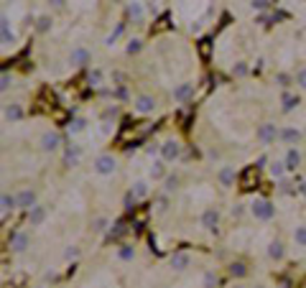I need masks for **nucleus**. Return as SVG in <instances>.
<instances>
[{"instance_id":"31","label":"nucleus","mask_w":306,"mask_h":288,"mask_svg":"<svg viewBox=\"0 0 306 288\" xmlns=\"http://www.w3.org/2000/svg\"><path fill=\"white\" fill-rule=\"evenodd\" d=\"M123 33H125V23H118V26H115L110 33L105 36V46H110V49H113V43H115V41H118Z\"/></svg>"},{"instance_id":"45","label":"nucleus","mask_w":306,"mask_h":288,"mask_svg":"<svg viewBox=\"0 0 306 288\" xmlns=\"http://www.w3.org/2000/svg\"><path fill=\"white\" fill-rule=\"evenodd\" d=\"M79 258V248L77 245H69L67 250H64V260H77Z\"/></svg>"},{"instance_id":"11","label":"nucleus","mask_w":306,"mask_h":288,"mask_svg":"<svg viewBox=\"0 0 306 288\" xmlns=\"http://www.w3.org/2000/svg\"><path fill=\"white\" fill-rule=\"evenodd\" d=\"M3 118H5V123H20V120L26 118L23 105H20V102H8L3 107Z\"/></svg>"},{"instance_id":"1","label":"nucleus","mask_w":306,"mask_h":288,"mask_svg":"<svg viewBox=\"0 0 306 288\" xmlns=\"http://www.w3.org/2000/svg\"><path fill=\"white\" fill-rule=\"evenodd\" d=\"M248 212H250L253 219H258V222H271V219L276 217V204L271 202V199L258 196V199H253V202L248 204Z\"/></svg>"},{"instance_id":"7","label":"nucleus","mask_w":306,"mask_h":288,"mask_svg":"<svg viewBox=\"0 0 306 288\" xmlns=\"http://www.w3.org/2000/svg\"><path fill=\"white\" fill-rule=\"evenodd\" d=\"M199 225L207 230V232H217V227H220V209L217 207H207L199 217Z\"/></svg>"},{"instance_id":"13","label":"nucleus","mask_w":306,"mask_h":288,"mask_svg":"<svg viewBox=\"0 0 306 288\" xmlns=\"http://www.w3.org/2000/svg\"><path fill=\"white\" fill-rule=\"evenodd\" d=\"M0 43L8 49V46H13L15 43V33H13V28H10V18L3 13V18H0Z\"/></svg>"},{"instance_id":"32","label":"nucleus","mask_w":306,"mask_h":288,"mask_svg":"<svg viewBox=\"0 0 306 288\" xmlns=\"http://www.w3.org/2000/svg\"><path fill=\"white\" fill-rule=\"evenodd\" d=\"M54 28V18L51 15H41L38 20H36V31L38 33H49Z\"/></svg>"},{"instance_id":"47","label":"nucleus","mask_w":306,"mask_h":288,"mask_svg":"<svg viewBox=\"0 0 306 288\" xmlns=\"http://www.w3.org/2000/svg\"><path fill=\"white\" fill-rule=\"evenodd\" d=\"M278 191H281V194H291V191H294V189H291V181H289V179H281V181H278Z\"/></svg>"},{"instance_id":"21","label":"nucleus","mask_w":306,"mask_h":288,"mask_svg":"<svg viewBox=\"0 0 306 288\" xmlns=\"http://www.w3.org/2000/svg\"><path fill=\"white\" fill-rule=\"evenodd\" d=\"M266 253H268V258H271L273 263H281L283 258H286V245H283L281 240H271V242H268V250H266Z\"/></svg>"},{"instance_id":"43","label":"nucleus","mask_w":306,"mask_h":288,"mask_svg":"<svg viewBox=\"0 0 306 288\" xmlns=\"http://www.w3.org/2000/svg\"><path fill=\"white\" fill-rule=\"evenodd\" d=\"M10 87H13V74L3 72V74H0V92H8Z\"/></svg>"},{"instance_id":"15","label":"nucleus","mask_w":306,"mask_h":288,"mask_svg":"<svg viewBox=\"0 0 306 288\" xmlns=\"http://www.w3.org/2000/svg\"><path fill=\"white\" fill-rule=\"evenodd\" d=\"M28 245H31V237H28L23 230H18V232L10 235V250H13V253H26Z\"/></svg>"},{"instance_id":"44","label":"nucleus","mask_w":306,"mask_h":288,"mask_svg":"<svg viewBox=\"0 0 306 288\" xmlns=\"http://www.w3.org/2000/svg\"><path fill=\"white\" fill-rule=\"evenodd\" d=\"M294 82H296L299 90H304V92H306V69H299V72H296V77H294Z\"/></svg>"},{"instance_id":"3","label":"nucleus","mask_w":306,"mask_h":288,"mask_svg":"<svg viewBox=\"0 0 306 288\" xmlns=\"http://www.w3.org/2000/svg\"><path fill=\"white\" fill-rule=\"evenodd\" d=\"M158 158H161V161H166V163L179 161V158H181V143H179V141H173V138L163 141V143H161V156H158Z\"/></svg>"},{"instance_id":"33","label":"nucleus","mask_w":306,"mask_h":288,"mask_svg":"<svg viewBox=\"0 0 306 288\" xmlns=\"http://www.w3.org/2000/svg\"><path fill=\"white\" fill-rule=\"evenodd\" d=\"M220 286V276H217V271H207L202 276V288H217Z\"/></svg>"},{"instance_id":"10","label":"nucleus","mask_w":306,"mask_h":288,"mask_svg":"<svg viewBox=\"0 0 306 288\" xmlns=\"http://www.w3.org/2000/svg\"><path fill=\"white\" fill-rule=\"evenodd\" d=\"M278 141H281V143H286L289 148H294V145H299V143H301V130H299V128H294V125L281 128Z\"/></svg>"},{"instance_id":"52","label":"nucleus","mask_w":306,"mask_h":288,"mask_svg":"<svg viewBox=\"0 0 306 288\" xmlns=\"http://www.w3.org/2000/svg\"><path fill=\"white\" fill-rule=\"evenodd\" d=\"M146 10H148V13H153V15H156V13H158V5H156V3H153V0H148V5H146Z\"/></svg>"},{"instance_id":"41","label":"nucleus","mask_w":306,"mask_h":288,"mask_svg":"<svg viewBox=\"0 0 306 288\" xmlns=\"http://www.w3.org/2000/svg\"><path fill=\"white\" fill-rule=\"evenodd\" d=\"M138 202H141V199H138V196H136L133 191L128 189V191H125V199H123V207H125V209H133V207H136Z\"/></svg>"},{"instance_id":"36","label":"nucleus","mask_w":306,"mask_h":288,"mask_svg":"<svg viewBox=\"0 0 306 288\" xmlns=\"http://www.w3.org/2000/svg\"><path fill=\"white\" fill-rule=\"evenodd\" d=\"M82 130H87V120H84V118H74V120L67 125V133H69V136H77V133H82Z\"/></svg>"},{"instance_id":"50","label":"nucleus","mask_w":306,"mask_h":288,"mask_svg":"<svg viewBox=\"0 0 306 288\" xmlns=\"http://www.w3.org/2000/svg\"><path fill=\"white\" fill-rule=\"evenodd\" d=\"M168 209V194H161V199H158V212H166Z\"/></svg>"},{"instance_id":"20","label":"nucleus","mask_w":306,"mask_h":288,"mask_svg":"<svg viewBox=\"0 0 306 288\" xmlns=\"http://www.w3.org/2000/svg\"><path fill=\"white\" fill-rule=\"evenodd\" d=\"M299 105H301V97H299V95H294V92H289V90L283 92V97H281V113L289 115V113H294Z\"/></svg>"},{"instance_id":"19","label":"nucleus","mask_w":306,"mask_h":288,"mask_svg":"<svg viewBox=\"0 0 306 288\" xmlns=\"http://www.w3.org/2000/svg\"><path fill=\"white\" fill-rule=\"evenodd\" d=\"M301 150L294 145V148H289L286 150V156H283V163H286V171L291 173V171H296V168H301Z\"/></svg>"},{"instance_id":"23","label":"nucleus","mask_w":306,"mask_h":288,"mask_svg":"<svg viewBox=\"0 0 306 288\" xmlns=\"http://www.w3.org/2000/svg\"><path fill=\"white\" fill-rule=\"evenodd\" d=\"M13 209H18V196H15V194H8V191H3V196H0V214H3V217H8Z\"/></svg>"},{"instance_id":"54","label":"nucleus","mask_w":306,"mask_h":288,"mask_svg":"<svg viewBox=\"0 0 306 288\" xmlns=\"http://www.w3.org/2000/svg\"><path fill=\"white\" fill-rule=\"evenodd\" d=\"M49 3H51L54 8H64V3H67V0H49Z\"/></svg>"},{"instance_id":"34","label":"nucleus","mask_w":306,"mask_h":288,"mask_svg":"<svg viewBox=\"0 0 306 288\" xmlns=\"http://www.w3.org/2000/svg\"><path fill=\"white\" fill-rule=\"evenodd\" d=\"M294 245L296 248H306V225L294 227Z\"/></svg>"},{"instance_id":"22","label":"nucleus","mask_w":306,"mask_h":288,"mask_svg":"<svg viewBox=\"0 0 306 288\" xmlns=\"http://www.w3.org/2000/svg\"><path fill=\"white\" fill-rule=\"evenodd\" d=\"M125 10H128L130 18H133V23H143L146 20V8H143V3H138V0H130L125 5Z\"/></svg>"},{"instance_id":"6","label":"nucleus","mask_w":306,"mask_h":288,"mask_svg":"<svg viewBox=\"0 0 306 288\" xmlns=\"http://www.w3.org/2000/svg\"><path fill=\"white\" fill-rule=\"evenodd\" d=\"M38 148L43 150V153H54V150H59L61 148V136L56 130H46L43 136L38 138Z\"/></svg>"},{"instance_id":"40","label":"nucleus","mask_w":306,"mask_h":288,"mask_svg":"<svg viewBox=\"0 0 306 288\" xmlns=\"http://www.w3.org/2000/svg\"><path fill=\"white\" fill-rule=\"evenodd\" d=\"M248 64L245 61H237L235 66H232V77H237V79H243V77H248Z\"/></svg>"},{"instance_id":"35","label":"nucleus","mask_w":306,"mask_h":288,"mask_svg":"<svg viewBox=\"0 0 306 288\" xmlns=\"http://www.w3.org/2000/svg\"><path fill=\"white\" fill-rule=\"evenodd\" d=\"M141 51H143V41H141V38H130L128 46H125V54H128V56H138Z\"/></svg>"},{"instance_id":"30","label":"nucleus","mask_w":306,"mask_h":288,"mask_svg":"<svg viewBox=\"0 0 306 288\" xmlns=\"http://www.w3.org/2000/svg\"><path fill=\"white\" fill-rule=\"evenodd\" d=\"M179 184H181V179H179V176L176 173H168L166 176V179H163V194H173V191H179Z\"/></svg>"},{"instance_id":"16","label":"nucleus","mask_w":306,"mask_h":288,"mask_svg":"<svg viewBox=\"0 0 306 288\" xmlns=\"http://www.w3.org/2000/svg\"><path fill=\"white\" fill-rule=\"evenodd\" d=\"M15 196H18V209H23V212H28V209H33V207L38 204L33 189H20Z\"/></svg>"},{"instance_id":"56","label":"nucleus","mask_w":306,"mask_h":288,"mask_svg":"<svg viewBox=\"0 0 306 288\" xmlns=\"http://www.w3.org/2000/svg\"><path fill=\"white\" fill-rule=\"evenodd\" d=\"M255 288H266V286H263V283H258V286H255Z\"/></svg>"},{"instance_id":"25","label":"nucleus","mask_w":306,"mask_h":288,"mask_svg":"<svg viewBox=\"0 0 306 288\" xmlns=\"http://www.w3.org/2000/svg\"><path fill=\"white\" fill-rule=\"evenodd\" d=\"M166 176H168V173H166V161H161V158L153 161V166L148 168V179H151V181H163Z\"/></svg>"},{"instance_id":"8","label":"nucleus","mask_w":306,"mask_h":288,"mask_svg":"<svg viewBox=\"0 0 306 288\" xmlns=\"http://www.w3.org/2000/svg\"><path fill=\"white\" fill-rule=\"evenodd\" d=\"M90 59H92V54H90V49H84V46H74L69 51V64L74 66V69L87 66V64H90Z\"/></svg>"},{"instance_id":"49","label":"nucleus","mask_w":306,"mask_h":288,"mask_svg":"<svg viewBox=\"0 0 306 288\" xmlns=\"http://www.w3.org/2000/svg\"><path fill=\"white\" fill-rule=\"evenodd\" d=\"M113 97H118V100H128V87L125 84H118V90H115V95Z\"/></svg>"},{"instance_id":"42","label":"nucleus","mask_w":306,"mask_h":288,"mask_svg":"<svg viewBox=\"0 0 306 288\" xmlns=\"http://www.w3.org/2000/svg\"><path fill=\"white\" fill-rule=\"evenodd\" d=\"M125 230H128V227H125L123 222H118V225H113V227H110L107 237H110V240H118V237H123V235H125Z\"/></svg>"},{"instance_id":"5","label":"nucleus","mask_w":306,"mask_h":288,"mask_svg":"<svg viewBox=\"0 0 306 288\" xmlns=\"http://www.w3.org/2000/svg\"><path fill=\"white\" fill-rule=\"evenodd\" d=\"M156 107H158V102H156L153 95H138L133 100V110L138 115H153V113H156Z\"/></svg>"},{"instance_id":"53","label":"nucleus","mask_w":306,"mask_h":288,"mask_svg":"<svg viewBox=\"0 0 306 288\" xmlns=\"http://www.w3.org/2000/svg\"><path fill=\"white\" fill-rule=\"evenodd\" d=\"M43 278H46V281H51V283H56L59 281V273H54V271H49L46 276H43Z\"/></svg>"},{"instance_id":"46","label":"nucleus","mask_w":306,"mask_h":288,"mask_svg":"<svg viewBox=\"0 0 306 288\" xmlns=\"http://www.w3.org/2000/svg\"><path fill=\"white\" fill-rule=\"evenodd\" d=\"M253 10H268L271 8V0H250Z\"/></svg>"},{"instance_id":"37","label":"nucleus","mask_w":306,"mask_h":288,"mask_svg":"<svg viewBox=\"0 0 306 288\" xmlns=\"http://www.w3.org/2000/svg\"><path fill=\"white\" fill-rule=\"evenodd\" d=\"M118 118H120V105H107L102 113V120H118Z\"/></svg>"},{"instance_id":"51","label":"nucleus","mask_w":306,"mask_h":288,"mask_svg":"<svg viewBox=\"0 0 306 288\" xmlns=\"http://www.w3.org/2000/svg\"><path fill=\"white\" fill-rule=\"evenodd\" d=\"M255 23H258V26H268V15H266V13H260V15L255 18Z\"/></svg>"},{"instance_id":"39","label":"nucleus","mask_w":306,"mask_h":288,"mask_svg":"<svg viewBox=\"0 0 306 288\" xmlns=\"http://www.w3.org/2000/svg\"><path fill=\"white\" fill-rule=\"evenodd\" d=\"M87 79H90V84H92V87H102V79H105V74H102V69H90V74H87Z\"/></svg>"},{"instance_id":"18","label":"nucleus","mask_w":306,"mask_h":288,"mask_svg":"<svg viewBox=\"0 0 306 288\" xmlns=\"http://www.w3.org/2000/svg\"><path fill=\"white\" fill-rule=\"evenodd\" d=\"M79 158H82V148L79 145H64V166L67 168H74L77 163H79Z\"/></svg>"},{"instance_id":"17","label":"nucleus","mask_w":306,"mask_h":288,"mask_svg":"<svg viewBox=\"0 0 306 288\" xmlns=\"http://www.w3.org/2000/svg\"><path fill=\"white\" fill-rule=\"evenodd\" d=\"M235 179H237V171H235V166H230V163L217 171V181H220L222 189H230V186L235 184Z\"/></svg>"},{"instance_id":"28","label":"nucleus","mask_w":306,"mask_h":288,"mask_svg":"<svg viewBox=\"0 0 306 288\" xmlns=\"http://www.w3.org/2000/svg\"><path fill=\"white\" fill-rule=\"evenodd\" d=\"M268 173H271V179H276V181H281V179H286V163L283 161H271V166H268Z\"/></svg>"},{"instance_id":"24","label":"nucleus","mask_w":306,"mask_h":288,"mask_svg":"<svg viewBox=\"0 0 306 288\" xmlns=\"http://www.w3.org/2000/svg\"><path fill=\"white\" fill-rule=\"evenodd\" d=\"M115 255H118V260H120V263H133L138 253H136V248L130 245V242H120L118 250H115Z\"/></svg>"},{"instance_id":"4","label":"nucleus","mask_w":306,"mask_h":288,"mask_svg":"<svg viewBox=\"0 0 306 288\" xmlns=\"http://www.w3.org/2000/svg\"><path fill=\"white\" fill-rule=\"evenodd\" d=\"M278 133H281V130L276 128V123H260V125H258V130H255V138H258V143L271 145V143H276Z\"/></svg>"},{"instance_id":"38","label":"nucleus","mask_w":306,"mask_h":288,"mask_svg":"<svg viewBox=\"0 0 306 288\" xmlns=\"http://www.w3.org/2000/svg\"><path fill=\"white\" fill-rule=\"evenodd\" d=\"M291 82H294V77H291L289 72H278V74H276V84H278V87H283V90H289Z\"/></svg>"},{"instance_id":"9","label":"nucleus","mask_w":306,"mask_h":288,"mask_svg":"<svg viewBox=\"0 0 306 288\" xmlns=\"http://www.w3.org/2000/svg\"><path fill=\"white\" fill-rule=\"evenodd\" d=\"M194 90H196V84H194V82H181V84L173 87L171 97H173V102H186V100H191V97H194Z\"/></svg>"},{"instance_id":"12","label":"nucleus","mask_w":306,"mask_h":288,"mask_svg":"<svg viewBox=\"0 0 306 288\" xmlns=\"http://www.w3.org/2000/svg\"><path fill=\"white\" fill-rule=\"evenodd\" d=\"M168 265H171V271H176V273H184L189 265H191V255L189 253H184V250H179V253H173L171 258H168Z\"/></svg>"},{"instance_id":"48","label":"nucleus","mask_w":306,"mask_h":288,"mask_svg":"<svg viewBox=\"0 0 306 288\" xmlns=\"http://www.w3.org/2000/svg\"><path fill=\"white\" fill-rule=\"evenodd\" d=\"M230 214H232V219H240L245 214V204H235L232 209H230Z\"/></svg>"},{"instance_id":"27","label":"nucleus","mask_w":306,"mask_h":288,"mask_svg":"<svg viewBox=\"0 0 306 288\" xmlns=\"http://www.w3.org/2000/svg\"><path fill=\"white\" fill-rule=\"evenodd\" d=\"M130 191H133V194L141 199V202H143V199H148V194H151V184H148V179H138V181H133Z\"/></svg>"},{"instance_id":"57","label":"nucleus","mask_w":306,"mask_h":288,"mask_svg":"<svg viewBox=\"0 0 306 288\" xmlns=\"http://www.w3.org/2000/svg\"><path fill=\"white\" fill-rule=\"evenodd\" d=\"M33 288H46V286H33Z\"/></svg>"},{"instance_id":"55","label":"nucleus","mask_w":306,"mask_h":288,"mask_svg":"<svg viewBox=\"0 0 306 288\" xmlns=\"http://www.w3.org/2000/svg\"><path fill=\"white\" fill-rule=\"evenodd\" d=\"M299 194H301V196H306V179L299 184Z\"/></svg>"},{"instance_id":"29","label":"nucleus","mask_w":306,"mask_h":288,"mask_svg":"<svg viewBox=\"0 0 306 288\" xmlns=\"http://www.w3.org/2000/svg\"><path fill=\"white\" fill-rule=\"evenodd\" d=\"M110 219H107L105 214H100V217H95L92 219V232H97V235H105V232H110Z\"/></svg>"},{"instance_id":"2","label":"nucleus","mask_w":306,"mask_h":288,"mask_svg":"<svg viewBox=\"0 0 306 288\" xmlns=\"http://www.w3.org/2000/svg\"><path fill=\"white\" fill-rule=\"evenodd\" d=\"M92 171L97 176H113L118 171V158L113 153H100V156L92 161Z\"/></svg>"},{"instance_id":"26","label":"nucleus","mask_w":306,"mask_h":288,"mask_svg":"<svg viewBox=\"0 0 306 288\" xmlns=\"http://www.w3.org/2000/svg\"><path fill=\"white\" fill-rule=\"evenodd\" d=\"M227 273H230L232 278H237V281H240V278H248V273H250V271H248V265H245L243 260H232V263L227 265Z\"/></svg>"},{"instance_id":"14","label":"nucleus","mask_w":306,"mask_h":288,"mask_svg":"<svg viewBox=\"0 0 306 288\" xmlns=\"http://www.w3.org/2000/svg\"><path fill=\"white\" fill-rule=\"evenodd\" d=\"M46 217H49V209L43 207V204H36L33 209L26 212V219H28V225L31 227H41L43 222H46Z\"/></svg>"}]
</instances>
